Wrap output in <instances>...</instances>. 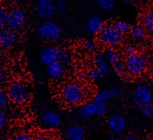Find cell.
<instances>
[{
  "instance_id": "6da1fadb",
  "label": "cell",
  "mask_w": 153,
  "mask_h": 140,
  "mask_svg": "<svg viewBox=\"0 0 153 140\" xmlns=\"http://www.w3.org/2000/svg\"><path fill=\"white\" fill-rule=\"evenodd\" d=\"M63 100L69 104H77L82 101L84 98V92L81 86L74 82L66 84L62 92Z\"/></svg>"
},
{
  "instance_id": "7a4b0ae2",
  "label": "cell",
  "mask_w": 153,
  "mask_h": 140,
  "mask_svg": "<svg viewBox=\"0 0 153 140\" xmlns=\"http://www.w3.org/2000/svg\"><path fill=\"white\" fill-rule=\"evenodd\" d=\"M9 98L14 103L22 104L26 102L29 97L28 86L22 81L13 83L8 90Z\"/></svg>"
},
{
  "instance_id": "3957f363",
  "label": "cell",
  "mask_w": 153,
  "mask_h": 140,
  "mask_svg": "<svg viewBox=\"0 0 153 140\" xmlns=\"http://www.w3.org/2000/svg\"><path fill=\"white\" fill-rule=\"evenodd\" d=\"M39 36L47 41H56L60 38L62 30L60 26L54 22L48 20L43 22L38 29Z\"/></svg>"
},
{
  "instance_id": "277c9868",
  "label": "cell",
  "mask_w": 153,
  "mask_h": 140,
  "mask_svg": "<svg viewBox=\"0 0 153 140\" xmlns=\"http://www.w3.org/2000/svg\"><path fill=\"white\" fill-rule=\"evenodd\" d=\"M100 38L104 44L108 46H115L121 41L123 34L114 25H108L105 26L100 32Z\"/></svg>"
},
{
  "instance_id": "5b68a950",
  "label": "cell",
  "mask_w": 153,
  "mask_h": 140,
  "mask_svg": "<svg viewBox=\"0 0 153 140\" xmlns=\"http://www.w3.org/2000/svg\"><path fill=\"white\" fill-rule=\"evenodd\" d=\"M146 59L140 54H135L127 59L126 68L128 72L132 75L142 74L146 68Z\"/></svg>"
},
{
  "instance_id": "8992f818",
  "label": "cell",
  "mask_w": 153,
  "mask_h": 140,
  "mask_svg": "<svg viewBox=\"0 0 153 140\" xmlns=\"http://www.w3.org/2000/svg\"><path fill=\"white\" fill-rule=\"evenodd\" d=\"M152 96L149 89L147 86L140 84L137 86L133 92L132 99L135 105L141 106L151 102Z\"/></svg>"
},
{
  "instance_id": "52a82bcc",
  "label": "cell",
  "mask_w": 153,
  "mask_h": 140,
  "mask_svg": "<svg viewBox=\"0 0 153 140\" xmlns=\"http://www.w3.org/2000/svg\"><path fill=\"white\" fill-rule=\"evenodd\" d=\"M59 48L52 45H46L39 51V59L41 63L48 66L50 63L59 60Z\"/></svg>"
},
{
  "instance_id": "ba28073f",
  "label": "cell",
  "mask_w": 153,
  "mask_h": 140,
  "mask_svg": "<svg viewBox=\"0 0 153 140\" xmlns=\"http://www.w3.org/2000/svg\"><path fill=\"white\" fill-rule=\"evenodd\" d=\"M36 11L41 18H49L56 11L55 3L51 0H39L38 1Z\"/></svg>"
},
{
  "instance_id": "9c48e42d",
  "label": "cell",
  "mask_w": 153,
  "mask_h": 140,
  "mask_svg": "<svg viewBox=\"0 0 153 140\" xmlns=\"http://www.w3.org/2000/svg\"><path fill=\"white\" fill-rule=\"evenodd\" d=\"M26 22V16L24 11L20 9L14 10L8 14V26L13 30L21 28Z\"/></svg>"
},
{
  "instance_id": "30bf717a",
  "label": "cell",
  "mask_w": 153,
  "mask_h": 140,
  "mask_svg": "<svg viewBox=\"0 0 153 140\" xmlns=\"http://www.w3.org/2000/svg\"><path fill=\"white\" fill-rule=\"evenodd\" d=\"M17 34L15 30L9 27L0 30V46L8 48L13 46L17 41Z\"/></svg>"
},
{
  "instance_id": "8fae6325",
  "label": "cell",
  "mask_w": 153,
  "mask_h": 140,
  "mask_svg": "<svg viewBox=\"0 0 153 140\" xmlns=\"http://www.w3.org/2000/svg\"><path fill=\"white\" fill-rule=\"evenodd\" d=\"M107 123L109 128L112 132L117 133L122 132L126 125V119L120 114L111 115L107 120Z\"/></svg>"
},
{
  "instance_id": "7c38bea8",
  "label": "cell",
  "mask_w": 153,
  "mask_h": 140,
  "mask_svg": "<svg viewBox=\"0 0 153 140\" xmlns=\"http://www.w3.org/2000/svg\"><path fill=\"white\" fill-rule=\"evenodd\" d=\"M42 121L49 128H56L62 124V118L59 113L49 111L43 115Z\"/></svg>"
},
{
  "instance_id": "4fadbf2b",
  "label": "cell",
  "mask_w": 153,
  "mask_h": 140,
  "mask_svg": "<svg viewBox=\"0 0 153 140\" xmlns=\"http://www.w3.org/2000/svg\"><path fill=\"white\" fill-rule=\"evenodd\" d=\"M86 28L90 33L97 34H100L105 28V25L103 21L100 17L97 16H93L88 19L87 22Z\"/></svg>"
},
{
  "instance_id": "5bb4252c",
  "label": "cell",
  "mask_w": 153,
  "mask_h": 140,
  "mask_svg": "<svg viewBox=\"0 0 153 140\" xmlns=\"http://www.w3.org/2000/svg\"><path fill=\"white\" fill-rule=\"evenodd\" d=\"M120 95V90L117 87H112L99 92L94 98L93 101L96 102H105L111 99L117 98Z\"/></svg>"
},
{
  "instance_id": "9a60e30c",
  "label": "cell",
  "mask_w": 153,
  "mask_h": 140,
  "mask_svg": "<svg viewBox=\"0 0 153 140\" xmlns=\"http://www.w3.org/2000/svg\"><path fill=\"white\" fill-rule=\"evenodd\" d=\"M85 135L84 127L80 124L71 126L67 131V140H84Z\"/></svg>"
},
{
  "instance_id": "2e32d148",
  "label": "cell",
  "mask_w": 153,
  "mask_h": 140,
  "mask_svg": "<svg viewBox=\"0 0 153 140\" xmlns=\"http://www.w3.org/2000/svg\"><path fill=\"white\" fill-rule=\"evenodd\" d=\"M63 64L59 60L55 61L47 66V74L50 78H59L63 74Z\"/></svg>"
},
{
  "instance_id": "e0dca14e",
  "label": "cell",
  "mask_w": 153,
  "mask_h": 140,
  "mask_svg": "<svg viewBox=\"0 0 153 140\" xmlns=\"http://www.w3.org/2000/svg\"><path fill=\"white\" fill-rule=\"evenodd\" d=\"M97 104L93 101L85 105L79 111V115L82 118H87L96 114Z\"/></svg>"
},
{
  "instance_id": "ac0fdd59",
  "label": "cell",
  "mask_w": 153,
  "mask_h": 140,
  "mask_svg": "<svg viewBox=\"0 0 153 140\" xmlns=\"http://www.w3.org/2000/svg\"><path fill=\"white\" fill-rule=\"evenodd\" d=\"M95 65L96 68L102 71L104 73H109L111 71L109 63L106 61L103 55L98 54L95 57Z\"/></svg>"
},
{
  "instance_id": "d6986e66",
  "label": "cell",
  "mask_w": 153,
  "mask_h": 140,
  "mask_svg": "<svg viewBox=\"0 0 153 140\" xmlns=\"http://www.w3.org/2000/svg\"><path fill=\"white\" fill-rule=\"evenodd\" d=\"M142 23L145 30L151 32H153V11L147 12L143 15Z\"/></svg>"
},
{
  "instance_id": "ffe728a7",
  "label": "cell",
  "mask_w": 153,
  "mask_h": 140,
  "mask_svg": "<svg viewBox=\"0 0 153 140\" xmlns=\"http://www.w3.org/2000/svg\"><path fill=\"white\" fill-rule=\"evenodd\" d=\"M103 56L106 61L112 65L120 61V57L119 54L112 49L106 50L104 52Z\"/></svg>"
},
{
  "instance_id": "44dd1931",
  "label": "cell",
  "mask_w": 153,
  "mask_h": 140,
  "mask_svg": "<svg viewBox=\"0 0 153 140\" xmlns=\"http://www.w3.org/2000/svg\"><path fill=\"white\" fill-rule=\"evenodd\" d=\"M131 32L133 36L136 39H141L146 34V30L141 25H136L131 27Z\"/></svg>"
},
{
  "instance_id": "7402d4cb",
  "label": "cell",
  "mask_w": 153,
  "mask_h": 140,
  "mask_svg": "<svg viewBox=\"0 0 153 140\" xmlns=\"http://www.w3.org/2000/svg\"><path fill=\"white\" fill-rule=\"evenodd\" d=\"M140 111L143 116L151 117L153 116V103L149 102L140 106Z\"/></svg>"
},
{
  "instance_id": "603a6c76",
  "label": "cell",
  "mask_w": 153,
  "mask_h": 140,
  "mask_svg": "<svg viewBox=\"0 0 153 140\" xmlns=\"http://www.w3.org/2000/svg\"><path fill=\"white\" fill-rule=\"evenodd\" d=\"M113 25L122 34L127 33V32L130 31L131 29V27L130 23L127 22H124V21L117 20V21L114 22Z\"/></svg>"
},
{
  "instance_id": "cb8c5ba5",
  "label": "cell",
  "mask_w": 153,
  "mask_h": 140,
  "mask_svg": "<svg viewBox=\"0 0 153 140\" xmlns=\"http://www.w3.org/2000/svg\"><path fill=\"white\" fill-rule=\"evenodd\" d=\"M105 73L102 72V71L98 69L97 68L93 69L90 70L88 73V77L90 79L94 80V81H97L102 79L105 75Z\"/></svg>"
},
{
  "instance_id": "d4e9b609",
  "label": "cell",
  "mask_w": 153,
  "mask_h": 140,
  "mask_svg": "<svg viewBox=\"0 0 153 140\" xmlns=\"http://www.w3.org/2000/svg\"><path fill=\"white\" fill-rule=\"evenodd\" d=\"M99 7L106 11L111 10L115 4V1L114 0H100L97 2Z\"/></svg>"
},
{
  "instance_id": "484cf974",
  "label": "cell",
  "mask_w": 153,
  "mask_h": 140,
  "mask_svg": "<svg viewBox=\"0 0 153 140\" xmlns=\"http://www.w3.org/2000/svg\"><path fill=\"white\" fill-rule=\"evenodd\" d=\"M9 13L4 9H0V30L7 28L8 22Z\"/></svg>"
},
{
  "instance_id": "4316f807",
  "label": "cell",
  "mask_w": 153,
  "mask_h": 140,
  "mask_svg": "<svg viewBox=\"0 0 153 140\" xmlns=\"http://www.w3.org/2000/svg\"><path fill=\"white\" fill-rule=\"evenodd\" d=\"M56 11L59 13H65L68 11V5L64 0H57L55 2Z\"/></svg>"
},
{
  "instance_id": "83f0119b",
  "label": "cell",
  "mask_w": 153,
  "mask_h": 140,
  "mask_svg": "<svg viewBox=\"0 0 153 140\" xmlns=\"http://www.w3.org/2000/svg\"><path fill=\"white\" fill-rule=\"evenodd\" d=\"M59 60L62 62L63 64H66L70 62L71 60V56L68 53H66L62 48H59Z\"/></svg>"
},
{
  "instance_id": "f1b7e54d",
  "label": "cell",
  "mask_w": 153,
  "mask_h": 140,
  "mask_svg": "<svg viewBox=\"0 0 153 140\" xmlns=\"http://www.w3.org/2000/svg\"><path fill=\"white\" fill-rule=\"evenodd\" d=\"M97 104V111L96 115L97 116H103L107 112V105L105 102H96Z\"/></svg>"
},
{
  "instance_id": "f546056e",
  "label": "cell",
  "mask_w": 153,
  "mask_h": 140,
  "mask_svg": "<svg viewBox=\"0 0 153 140\" xmlns=\"http://www.w3.org/2000/svg\"><path fill=\"white\" fill-rule=\"evenodd\" d=\"M9 96L5 92L0 91V110H2L8 104Z\"/></svg>"
},
{
  "instance_id": "4dcf8cb0",
  "label": "cell",
  "mask_w": 153,
  "mask_h": 140,
  "mask_svg": "<svg viewBox=\"0 0 153 140\" xmlns=\"http://www.w3.org/2000/svg\"><path fill=\"white\" fill-rule=\"evenodd\" d=\"M112 66L115 71L118 74H123L126 70V65H124L121 60L113 65Z\"/></svg>"
},
{
  "instance_id": "1f68e13d",
  "label": "cell",
  "mask_w": 153,
  "mask_h": 140,
  "mask_svg": "<svg viewBox=\"0 0 153 140\" xmlns=\"http://www.w3.org/2000/svg\"><path fill=\"white\" fill-rule=\"evenodd\" d=\"M85 47L90 51H94L96 49V44L94 40L91 39H87L84 41Z\"/></svg>"
},
{
  "instance_id": "d6a6232c",
  "label": "cell",
  "mask_w": 153,
  "mask_h": 140,
  "mask_svg": "<svg viewBox=\"0 0 153 140\" xmlns=\"http://www.w3.org/2000/svg\"><path fill=\"white\" fill-rule=\"evenodd\" d=\"M136 54V48L131 45L127 47L124 50V55L127 58L130 57Z\"/></svg>"
},
{
  "instance_id": "836d02e7",
  "label": "cell",
  "mask_w": 153,
  "mask_h": 140,
  "mask_svg": "<svg viewBox=\"0 0 153 140\" xmlns=\"http://www.w3.org/2000/svg\"><path fill=\"white\" fill-rule=\"evenodd\" d=\"M7 123V117L3 110H0V130L4 128Z\"/></svg>"
},
{
  "instance_id": "e575fe53",
  "label": "cell",
  "mask_w": 153,
  "mask_h": 140,
  "mask_svg": "<svg viewBox=\"0 0 153 140\" xmlns=\"http://www.w3.org/2000/svg\"><path fill=\"white\" fill-rule=\"evenodd\" d=\"M13 140H33L32 137L26 133H20L16 135Z\"/></svg>"
},
{
  "instance_id": "d590c367",
  "label": "cell",
  "mask_w": 153,
  "mask_h": 140,
  "mask_svg": "<svg viewBox=\"0 0 153 140\" xmlns=\"http://www.w3.org/2000/svg\"><path fill=\"white\" fill-rule=\"evenodd\" d=\"M125 140H139V139L134 135H128L126 137Z\"/></svg>"
},
{
  "instance_id": "8d00e7d4",
  "label": "cell",
  "mask_w": 153,
  "mask_h": 140,
  "mask_svg": "<svg viewBox=\"0 0 153 140\" xmlns=\"http://www.w3.org/2000/svg\"><path fill=\"white\" fill-rule=\"evenodd\" d=\"M133 2L131 0H124V1H123V4H126V5H127L132 4Z\"/></svg>"
},
{
  "instance_id": "74e56055",
  "label": "cell",
  "mask_w": 153,
  "mask_h": 140,
  "mask_svg": "<svg viewBox=\"0 0 153 140\" xmlns=\"http://www.w3.org/2000/svg\"><path fill=\"white\" fill-rule=\"evenodd\" d=\"M35 140H50L48 138L45 137V136H41V137H38L36 139H35Z\"/></svg>"
},
{
  "instance_id": "f35d334b",
  "label": "cell",
  "mask_w": 153,
  "mask_h": 140,
  "mask_svg": "<svg viewBox=\"0 0 153 140\" xmlns=\"http://www.w3.org/2000/svg\"><path fill=\"white\" fill-rule=\"evenodd\" d=\"M108 140H121V139L118 137H112L108 139Z\"/></svg>"
},
{
  "instance_id": "ab89813d",
  "label": "cell",
  "mask_w": 153,
  "mask_h": 140,
  "mask_svg": "<svg viewBox=\"0 0 153 140\" xmlns=\"http://www.w3.org/2000/svg\"><path fill=\"white\" fill-rule=\"evenodd\" d=\"M3 79V74H2V71L0 69V83L2 81Z\"/></svg>"
},
{
  "instance_id": "60d3db41",
  "label": "cell",
  "mask_w": 153,
  "mask_h": 140,
  "mask_svg": "<svg viewBox=\"0 0 153 140\" xmlns=\"http://www.w3.org/2000/svg\"><path fill=\"white\" fill-rule=\"evenodd\" d=\"M151 94H152V96L153 98V86H152V87L151 88Z\"/></svg>"
},
{
  "instance_id": "b9f144b4",
  "label": "cell",
  "mask_w": 153,
  "mask_h": 140,
  "mask_svg": "<svg viewBox=\"0 0 153 140\" xmlns=\"http://www.w3.org/2000/svg\"><path fill=\"white\" fill-rule=\"evenodd\" d=\"M151 38H152V40L153 41V32H152V34H151Z\"/></svg>"
}]
</instances>
